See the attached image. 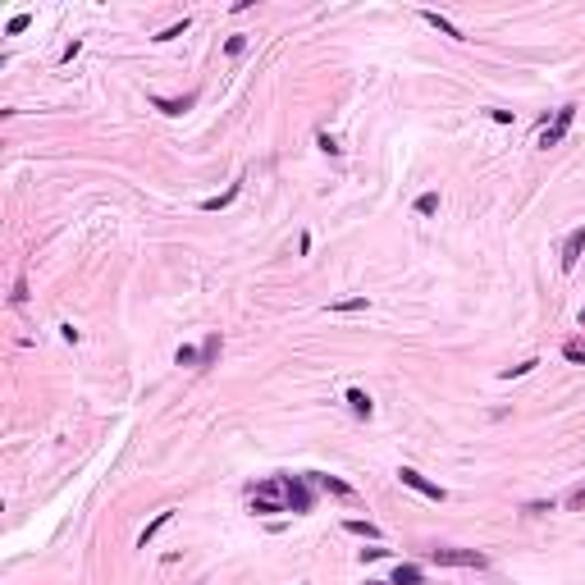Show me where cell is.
Wrapping results in <instances>:
<instances>
[{
    "instance_id": "6da1fadb",
    "label": "cell",
    "mask_w": 585,
    "mask_h": 585,
    "mask_svg": "<svg viewBox=\"0 0 585 585\" xmlns=\"http://www.w3.org/2000/svg\"><path fill=\"white\" fill-rule=\"evenodd\" d=\"M430 558H434L439 567H475V572L489 563L480 549H453V544H439V549H430Z\"/></svg>"
},
{
    "instance_id": "7a4b0ae2",
    "label": "cell",
    "mask_w": 585,
    "mask_h": 585,
    "mask_svg": "<svg viewBox=\"0 0 585 585\" xmlns=\"http://www.w3.org/2000/svg\"><path fill=\"white\" fill-rule=\"evenodd\" d=\"M572 119H576V105H563V110H558V119H553V124H544V128H540V142H535V146H540V151H553V146H558V142L567 137Z\"/></svg>"
},
{
    "instance_id": "3957f363",
    "label": "cell",
    "mask_w": 585,
    "mask_h": 585,
    "mask_svg": "<svg viewBox=\"0 0 585 585\" xmlns=\"http://www.w3.org/2000/svg\"><path fill=\"white\" fill-rule=\"evenodd\" d=\"M284 503L288 512H311V489L302 475H284Z\"/></svg>"
},
{
    "instance_id": "277c9868",
    "label": "cell",
    "mask_w": 585,
    "mask_h": 585,
    "mask_svg": "<svg viewBox=\"0 0 585 585\" xmlns=\"http://www.w3.org/2000/svg\"><path fill=\"white\" fill-rule=\"evenodd\" d=\"M398 480H402L407 489H416V494L434 498V503H443V498H448V489H443V485H434V480H425V475H421V471H412V466H402V471H398Z\"/></svg>"
},
{
    "instance_id": "5b68a950",
    "label": "cell",
    "mask_w": 585,
    "mask_h": 585,
    "mask_svg": "<svg viewBox=\"0 0 585 585\" xmlns=\"http://www.w3.org/2000/svg\"><path fill=\"white\" fill-rule=\"evenodd\" d=\"M581 252H585V224H581V229H572V233H567V243H563V270H576Z\"/></svg>"
},
{
    "instance_id": "8992f818",
    "label": "cell",
    "mask_w": 585,
    "mask_h": 585,
    "mask_svg": "<svg viewBox=\"0 0 585 585\" xmlns=\"http://www.w3.org/2000/svg\"><path fill=\"white\" fill-rule=\"evenodd\" d=\"M151 105L160 115H188L192 105H197V96H192V92H188V96H151Z\"/></svg>"
},
{
    "instance_id": "52a82bcc",
    "label": "cell",
    "mask_w": 585,
    "mask_h": 585,
    "mask_svg": "<svg viewBox=\"0 0 585 585\" xmlns=\"http://www.w3.org/2000/svg\"><path fill=\"white\" fill-rule=\"evenodd\" d=\"M169 521H174V508H165V512H155V521H151V526H146V530H142V535H137V544H142V549H146V544H151V540H155V535H160V530H165V526H169Z\"/></svg>"
},
{
    "instance_id": "ba28073f",
    "label": "cell",
    "mask_w": 585,
    "mask_h": 585,
    "mask_svg": "<svg viewBox=\"0 0 585 585\" xmlns=\"http://www.w3.org/2000/svg\"><path fill=\"white\" fill-rule=\"evenodd\" d=\"M421 19L430 23V28H439V33H443V37H453V42H462V28H457V23H448V19H443V14H434V10H425V14H421Z\"/></svg>"
},
{
    "instance_id": "9c48e42d",
    "label": "cell",
    "mask_w": 585,
    "mask_h": 585,
    "mask_svg": "<svg viewBox=\"0 0 585 585\" xmlns=\"http://www.w3.org/2000/svg\"><path fill=\"white\" fill-rule=\"evenodd\" d=\"M348 407H353L357 416H371V412H375V402H371V393H366V389H348Z\"/></svg>"
},
{
    "instance_id": "30bf717a",
    "label": "cell",
    "mask_w": 585,
    "mask_h": 585,
    "mask_svg": "<svg viewBox=\"0 0 585 585\" xmlns=\"http://www.w3.org/2000/svg\"><path fill=\"white\" fill-rule=\"evenodd\" d=\"M389 585H421V567L416 563H398L393 567V581Z\"/></svg>"
},
{
    "instance_id": "8fae6325",
    "label": "cell",
    "mask_w": 585,
    "mask_h": 585,
    "mask_svg": "<svg viewBox=\"0 0 585 585\" xmlns=\"http://www.w3.org/2000/svg\"><path fill=\"white\" fill-rule=\"evenodd\" d=\"M311 480H316L321 489H330V494H353V485H343L339 475H321V471H311Z\"/></svg>"
},
{
    "instance_id": "7c38bea8",
    "label": "cell",
    "mask_w": 585,
    "mask_h": 585,
    "mask_svg": "<svg viewBox=\"0 0 585 585\" xmlns=\"http://www.w3.org/2000/svg\"><path fill=\"white\" fill-rule=\"evenodd\" d=\"M220 348H224V339H220V334H210V339L201 343V366H215V357H220Z\"/></svg>"
},
{
    "instance_id": "4fadbf2b",
    "label": "cell",
    "mask_w": 585,
    "mask_h": 585,
    "mask_svg": "<svg viewBox=\"0 0 585 585\" xmlns=\"http://www.w3.org/2000/svg\"><path fill=\"white\" fill-rule=\"evenodd\" d=\"M233 197H238V183H233L229 192H220V197H206V201H201V210H224V206H233Z\"/></svg>"
},
{
    "instance_id": "5bb4252c",
    "label": "cell",
    "mask_w": 585,
    "mask_h": 585,
    "mask_svg": "<svg viewBox=\"0 0 585 585\" xmlns=\"http://www.w3.org/2000/svg\"><path fill=\"white\" fill-rule=\"evenodd\" d=\"M563 357L572 366H585V339H572V343H563Z\"/></svg>"
},
{
    "instance_id": "9a60e30c",
    "label": "cell",
    "mask_w": 585,
    "mask_h": 585,
    "mask_svg": "<svg viewBox=\"0 0 585 585\" xmlns=\"http://www.w3.org/2000/svg\"><path fill=\"white\" fill-rule=\"evenodd\" d=\"M439 210V192H421L416 197V215H434Z\"/></svg>"
},
{
    "instance_id": "2e32d148",
    "label": "cell",
    "mask_w": 585,
    "mask_h": 585,
    "mask_svg": "<svg viewBox=\"0 0 585 585\" xmlns=\"http://www.w3.org/2000/svg\"><path fill=\"white\" fill-rule=\"evenodd\" d=\"M343 526L353 530V535H366V540H380V526H371V521H343Z\"/></svg>"
},
{
    "instance_id": "e0dca14e",
    "label": "cell",
    "mask_w": 585,
    "mask_h": 585,
    "mask_svg": "<svg viewBox=\"0 0 585 585\" xmlns=\"http://www.w3.org/2000/svg\"><path fill=\"white\" fill-rule=\"evenodd\" d=\"M28 23H33V14H14V19L5 23V33H10V37H19V33H28Z\"/></svg>"
},
{
    "instance_id": "ac0fdd59",
    "label": "cell",
    "mask_w": 585,
    "mask_h": 585,
    "mask_svg": "<svg viewBox=\"0 0 585 585\" xmlns=\"http://www.w3.org/2000/svg\"><path fill=\"white\" fill-rule=\"evenodd\" d=\"M252 512H288L279 498H252Z\"/></svg>"
},
{
    "instance_id": "d6986e66",
    "label": "cell",
    "mask_w": 585,
    "mask_h": 585,
    "mask_svg": "<svg viewBox=\"0 0 585 585\" xmlns=\"http://www.w3.org/2000/svg\"><path fill=\"white\" fill-rule=\"evenodd\" d=\"M174 362H178V366H201V353H197V348H178Z\"/></svg>"
},
{
    "instance_id": "ffe728a7",
    "label": "cell",
    "mask_w": 585,
    "mask_h": 585,
    "mask_svg": "<svg viewBox=\"0 0 585 585\" xmlns=\"http://www.w3.org/2000/svg\"><path fill=\"white\" fill-rule=\"evenodd\" d=\"M183 33H188V19H183V23H169V28L155 37V42H174V37H183Z\"/></svg>"
},
{
    "instance_id": "44dd1931",
    "label": "cell",
    "mask_w": 585,
    "mask_h": 585,
    "mask_svg": "<svg viewBox=\"0 0 585 585\" xmlns=\"http://www.w3.org/2000/svg\"><path fill=\"white\" fill-rule=\"evenodd\" d=\"M366 307H371L366 298H348V302H334L330 311H366Z\"/></svg>"
},
{
    "instance_id": "7402d4cb",
    "label": "cell",
    "mask_w": 585,
    "mask_h": 585,
    "mask_svg": "<svg viewBox=\"0 0 585 585\" xmlns=\"http://www.w3.org/2000/svg\"><path fill=\"white\" fill-rule=\"evenodd\" d=\"M535 366H540L535 357H530V362H521V366H508V371H503V380H517V375H526V371H535Z\"/></svg>"
},
{
    "instance_id": "603a6c76",
    "label": "cell",
    "mask_w": 585,
    "mask_h": 585,
    "mask_svg": "<svg viewBox=\"0 0 585 585\" xmlns=\"http://www.w3.org/2000/svg\"><path fill=\"white\" fill-rule=\"evenodd\" d=\"M224 51H229V56H243V51H247V37H243V33L229 37V42H224Z\"/></svg>"
},
{
    "instance_id": "cb8c5ba5",
    "label": "cell",
    "mask_w": 585,
    "mask_h": 585,
    "mask_svg": "<svg viewBox=\"0 0 585 585\" xmlns=\"http://www.w3.org/2000/svg\"><path fill=\"white\" fill-rule=\"evenodd\" d=\"M316 142H321V151H330V155H339V151H343V146H339V142H334L330 133H316Z\"/></svg>"
},
{
    "instance_id": "d4e9b609",
    "label": "cell",
    "mask_w": 585,
    "mask_h": 585,
    "mask_svg": "<svg viewBox=\"0 0 585 585\" xmlns=\"http://www.w3.org/2000/svg\"><path fill=\"white\" fill-rule=\"evenodd\" d=\"M567 508H585V485H581V489H572V494H567Z\"/></svg>"
},
{
    "instance_id": "484cf974",
    "label": "cell",
    "mask_w": 585,
    "mask_h": 585,
    "mask_svg": "<svg viewBox=\"0 0 585 585\" xmlns=\"http://www.w3.org/2000/svg\"><path fill=\"white\" fill-rule=\"evenodd\" d=\"M576 321H581V330H585V307H581V316H576Z\"/></svg>"
},
{
    "instance_id": "4316f807",
    "label": "cell",
    "mask_w": 585,
    "mask_h": 585,
    "mask_svg": "<svg viewBox=\"0 0 585 585\" xmlns=\"http://www.w3.org/2000/svg\"><path fill=\"white\" fill-rule=\"evenodd\" d=\"M366 585H389V581H366Z\"/></svg>"
}]
</instances>
